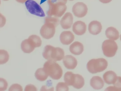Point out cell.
I'll list each match as a JSON object with an SVG mask.
<instances>
[{"label":"cell","instance_id":"cell-1","mask_svg":"<svg viewBox=\"0 0 121 91\" xmlns=\"http://www.w3.org/2000/svg\"><path fill=\"white\" fill-rule=\"evenodd\" d=\"M65 52L63 49L55 47L52 46L47 45L44 48L43 56L47 60L60 61L64 57Z\"/></svg>","mask_w":121,"mask_h":91},{"label":"cell","instance_id":"cell-2","mask_svg":"<svg viewBox=\"0 0 121 91\" xmlns=\"http://www.w3.org/2000/svg\"><path fill=\"white\" fill-rule=\"evenodd\" d=\"M43 68L45 73L52 79L58 80L62 77L63 69L56 61L48 60L44 63Z\"/></svg>","mask_w":121,"mask_h":91},{"label":"cell","instance_id":"cell-3","mask_svg":"<svg viewBox=\"0 0 121 91\" xmlns=\"http://www.w3.org/2000/svg\"><path fill=\"white\" fill-rule=\"evenodd\" d=\"M107 61L104 58L91 59L87 63L86 68L88 71L94 74L104 71L108 67Z\"/></svg>","mask_w":121,"mask_h":91},{"label":"cell","instance_id":"cell-4","mask_svg":"<svg viewBox=\"0 0 121 91\" xmlns=\"http://www.w3.org/2000/svg\"><path fill=\"white\" fill-rule=\"evenodd\" d=\"M48 4L49 6V9L47 12V15L48 16L61 17L65 13L67 9L66 4L54 2L52 0H48Z\"/></svg>","mask_w":121,"mask_h":91},{"label":"cell","instance_id":"cell-5","mask_svg":"<svg viewBox=\"0 0 121 91\" xmlns=\"http://www.w3.org/2000/svg\"><path fill=\"white\" fill-rule=\"evenodd\" d=\"M65 82L68 86H71L77 89L82 88L85 84L84 78L78 74L70 72L65 77Z\"/></svg>","mask_w":121,"mask_h":91},{"label":"cell","instance_id":"cell-6","mask_svg":"<svg viewBox=\"0 0 121 91\" xmlns=\"http://www.w3.org/2000/svg\"><path fill=\"white\" fill-rule=\"evenodd\" d=\"M118 48L117 43L112 40H106L103 41L102 45V49L103 54L107 57L114 56Z\"/></svg>","mask_w":121,"mask_h":91},{"label":"cell","instance_id":"cell-7","mask_svg":"<svg viewBox=\"0 0 121 91\" xmlns=\"http://www.w3.org/2000/svg\"><path fill=\"white\" fill-rule=\"evenodd\" d=\"M57 27L52 23L44 22V24L41 27L40 33L44 39H51L54 36L56 32V27Z\"/></svg>","mask_w":121,"mask_h":91},{"label":"cell","instance_id":"cell-8","mask_svg":"<svg viewBox=\"0 0 121 91\" xmlns=\"http://www.w3.org/2000/svg\"><path fill=\"white\" fill-rule=\"evenodd\" d=\"M25 6L31 14L40 17L45 16V14L40 5L33 0H28L25 2Z\"/></svg>","mask_w":121,"mask_h":91},{"label":"cell","instance_id":"cell-9","mask_svg":"<svg viewBox=\"0 0 121 91\" xmlns=\"http://www.w3.org/2000/svg\"><path fill=\"white\" fill-rule=\"evenodd\" d=\"M88 8L86 5L82 2L76 3L73 6L72 11L76 17L82 18L86 16L87 13Z\"/></svg>","mask_w":121,"mask_h":91},{"label":"cell","instance_id":"cell-10","mask_svg":"<svg viewBox=\"0 0 121 91\" xmlns=\"http://www.w3.org/2000/svg\"><path fill=\"white\" fill-rule=\"evenodd\" d=\"M36 48V45L32 39L30 37L22 41L21 44V48L24 53H29L32 52Z\"/></svg>","mask_w":121,"mask_h":91},{"label":"cell","instance_id":"cell-11","mask_svg":"<svg viewBox=\"0 0 121 91\" xmlns=\"http://www.w3.org/2000/svg\"><path fill=\"white\" fill-rule=\"evenodd\" d=\"M73 20V17L72 14L70 12L66 13L60 20V25L64 29H69L71 27Z\"/></svg>","mask_w":121,"mask_h":91},{"label":"cell","instance_id":"cell-12","mask_svg":"<svg viewBox=\"0 0 121 91\" xmlns=\"http://www.w3.org/2000/svg\"><path fill=\"white\" fill-rule=\"evenodd\" d=\"M74 36L71 31H64L61 33L60 36V42L64 45H68L74 41Z\"/></svg>","mask_w":121,"mask_h":91},{"label":"cell","instance_id":"cell-13","mask_svg":"<svg viewBox=\"0 0 121 91\" xmlns=\"http://www.w3.org/2000/svg\"><path fill=\"white\" fill-rule=\"evenodd\" d=\"M63 63L66 68L69 69H73L78 65V61L73 56L67 55L64 57Z\"/></svg>","mask_w":121,"mask_h":91},{"label":"cell","instance_id":"cell-14","mask_svg":"<svg viewBox=\"0 0 121 91\" xmlns=\"http://www.w3.org/2000/svg\"><path fill=\"white\" fill-rule=\"evenodd\" d=\"M86 25L85 23L81 21H78L74 23L72 27V30L78 36L84 35L86 31Z\"/></svg>","mask_w":121,"mask_h":91},{"label":"cell","instance_id":"cell-15","mask_svg":"<svg viewBox=\"0 0 121 91\" xmlns=\"http://www.w3.org/2000/svg\"><path fill=\"white\" fill-rule=\"evenodd\" d=\"M102 26L100 22L97 21H91L89 25V32L93 35H97L101 32Z\"/></svg>","mask_w":121,"mask_h":91},{"label":"cell","instance_id":"cell-16","mask_svg":"<svg viewBox=\"0 0 121 91\" xmlns=\"http://www.w3.org/2000/svg\"><path fill=\"white\" fill-rule=\"evenodd\" d=\"M69 50L72 54L76 55L82 54L84 51V46L79 41H75L71 45Z\"/></svg>","mask_w":121,"mask_h":91},{"label":"cell","instance_id":"cell-17","mask_svg":"<svg viewBox=\"0 0 121 91\" xmlns=\"http://www.w3.org/2000/svg\"><path fill=\"white\" fill-rule=\"evenodd\" d=\"M90 85L94 89L99 90L103 87L104 83L101 77L98 76H95L91 79Z\"/></svg>","mask_w":121,"mask_h":91},{"label":"cell","instance_id":"cell-18","mask_svg":"<svg viewBox=\"0 0 121 91\" xmlns=\"http://www.w3.org/2000/svg\"><path fill=\"white\" fill-rule=\"evenodd\" d=\"M117 74L112 71L106 72L103 75L104 82L108 84H113L117 80Z\"/></svg>","mask_w":121,"mask_h":91},{"label":"cell","instance_id":"cell-19","mask_svg":"<svg viewBox=\"0 0 121 91\" xmlns=\"http://www.w3.org/2000/svg\"><path fill=\"white\" fill-rule=\"evenodd\" d=\"M107 37L112 40H117L119 38V33L117 29L110 27L107 29L105 32Z\"/></svg>","mask_w":121,"mask_h":91},{"label":"cell","instance_id":"cell-20","mask_svg":"<svg viewBox=\"0 0 121 91\" xmlns=\"http://www.w3.org/2000/svg\"><path fill=\"white\" fill-rule=\"evenodd\" d=\"M35 76L39 81H44L47 79L48 76L45 73L43 68H40L35 73Z\"/></svg>","mask_w":121,"mask_h":91},{"label":"cell","instance_id":"cell-21","mask_svg":"<svg viewBox=\"0 0 121 91\" xmlns=\"http://www.w3.org/2000/svg\"><path fill=\"white\" fill-rule=\"evenodd\" d=\"M113 85L107 88L105 91H121V77H117V80Z\"/></svg>","mask_w":121,"mask_h":91},{"label":"cell","instance_id":"cell-22","mask_svg":"<svg viewBox=\"0 0 121 91\" xmlns=\"http://www.w3.org/2000/svg\"><path fill=\"white\" fill-rule=\"evenodd\" d=\"M9 59L8 52L6 50H0V64H3L8 62Z\"/></svg>","mask_w":121,"mask_h":91},{"label":"cell","instance_id":"cell-23","mask_svg":"<svg viewBox=\"0 0 121 91\" xmlns=\"http://www.w3.org/2000/svg\"><path fill=\"white\" fill-rule=\"evenodd\" d=\"M69 91V87L66 83L63 82H60L57 84L56 86V91Z\"/></svg>","mask_w":121,"mask_h":91},{"label":"cell","instance_id":"cell-24","mask_svg":"<svg viewBox=\"0 0 121 91\" xmlns=\"http://www.w3.org/2000/svg\"><path fill=\"white\" fill-rule=\"evenodd\" d=\"M45 22H48L55 24L56 26L59 25L60 20L57 17L51 16H48L45 18Z\"/></svg>","mask_w":121,"mask_h":91},{"label":"cell","instance_id":"cell-25","mask_svg":"<svg viewBox=\"0 0 121 91\" xmlns=\"http://www.w3.org/2000/svg\"><path fill=\"white\" fill-rule=\"evenodd\" d=\"M29 37L32 39L33 40L35 44L36 47H39L42 44V41L40 37L36 35H32Z\"/></svg>","mask_w":121,"mask_h":91},{"label":"cell","instance_id":"cell-26","mask_svg":"<svg viewBox=\"0 0 121 91\" xmlns=\"http://www.w3.org/2000/svg\"><path fill=\"white\" fill-rule=\"evenodd\" d=\"M8 82L3 78H0V91H4L8 88Z\"/></svg>","mask_w":121,"mask_h":91},{"label":"cell","instance_id":"cell-27","mask_svg":"<svg viewBox=\"0 0 121 91\" xmlns=\"http://www.w3.org/2000/svg\"><path fill=\"white\" fill-rule=\"evenodd\" d=\"M9 91H23V87L20 85L18 84H14L11 85L9 88Z\"/></svg>","mask_w":121,"mask_h":91},{"label":"cell","instance_id":"cell-28","mask_svg":"<svg viewBox=\"0 0 121 91\" xmlns=\"http://www.w3.org/2000/svg\"><path fill=\"white\" fill-rule=\"evenodd\" d=\"M24 91H37L36 87L33 85L30 84L26 85Z\"/></svg>","mask_w":121,"mask_h":91},{"label":"cell","instance_id":"cell-29","mask_svg":"<svg viewBox=\"0 0 121 91\" xmlns=\"http://www.w3.org/2000/svg\"><path fill=\"white\" fill-rule=\"evenodd\" d=\"M0 15H1V16L0 17L1 18V22H2V21H3L2 22V23L1 24H0V27H3L5 25V23H6V18L4 17V16L3 15H2V14H1Z\"/></svg>","mask_w":121,"mask_h":91},{"label":"cell","instance_id":"cell-30","mask_svg":"<svg viewBox=\"0 0 121 91\" xmlns=\"http://www.w3.org/2000/svg\"><path fill=\"white\" fill-rule=\"evenodd\" d=\"M54 2L63 3L66 4L67 2V0H52Z\"/></svg>","mask_w":121,"mask_h":91},{"label":"cell","instance_id":"cell-31","mask_svg":"<svg viewBox=\"0 0 121 91\" xmlns=\"http://www.w3.org/2000/svg\"><path fill=\"white\" fill-rule=\"evenodd\" d=\"M99 1L103 4H108L112 1V0H99Z\"/></svg>","mask_w":121,"mask_h":91},{"label":"cell","instance_id":"cell-32","mask_svg":"<svg viewBox=\"0 0 121 91\" xmlns=\"http://www.w3.org/2000/svg\"><path fill=\"white\" fill-rule=\"evenodd\" d=\"M28 0H16V1L19 3H21V4H23L25 2H26Z\"/></svg>","mask_w":121,"mask_h":91},{"label":"cell","instance_id":"cell-33","mask_svg":"<svg viewBox=\"0 0 121 91\" xmlns=\"http://www.w3.org/2000/svg\"><path fill=\"white\" fill-rule=\"evenodd\" d=\"M120 40H121V36H120Z\"/></svg>","mask_w":121,"mask_h":91},{"label":"cell","instance_id":"cell-34","mask_svg":"<svg viewBox=\"0 0 121 91\" xmlns=\"http://www.w3.org/2000/svg\"><path fill=\"white\" fill-rule=\"evenodd\" d=\"M4 1H8L9 0H3Z\"/></svg>","mask_w":121,"mask_h":91},{"label":"cell","instance_id":"cell-35","mask_svg":"<svg viewBox=\"0 0 121 91\" xmlns=\"http://www.w3.org/2000/svg\"><path fill=\"white\" fill-rule=\"evenodd\" d=\"M70 0V1H73V0Z\"/></svg>","mask_w":121,"mask_h":91}]
</instances>
